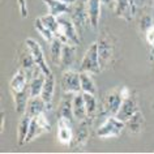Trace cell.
<instances>
[{"label": "cell", "mask_w": 154, "mask_h": 154, "mask_svg": "<svg viewBox=\"0 0 154 154\" xmlns=\"http://www.w3.org/2000/svg\"><path fill=\"white\" fill-rule=\"evenodd\" d=\"M129 91L131 89L127 86H118L107 91L102 101L101 115H103V116H110V115L116 116L118 111L122 106L123 99H124V97Z\"/></svg>", "instance_id": "1"}, {"label": "cell", "mask_w": 154, "mask_h": 154, "mask_svg": "<svg viewBox=\"0 0 154 154\" xmlns=\"http://www.w3.org/2000/svg\"><path fill=\"white\" fill-rule=\"evenodd\" d=\"M72 18L73 24L76 25L79 33L81 34L82 30L91 28L89 11H88V0H77L71 5V12L68 14Z\"/></svg>", "instance_id": "2"}, {"label": "cell", "mask_w": 154, "mask_h": 154, "mask_svg": "<svg viewBox=\"0 0 154 154\" xmlns=\"http://www.w3.org/2000/svg\"><path fill=\"white\" fill-rule=\"evenodd\" d=\"M79 72H88L91 75H98L102 72L101 61H99V55H98V45L97 42L91 43L89 48L85 51L82 56V60L80 63Z\"/></svg>", "instance_id": "3"}, {"label": "cell", "mask_w": 154, "mask_h": 154, "mask_svg": "<svg viewBox=\"0 0 154 154\" xmlns=\"http://www.w3.org/2000/svg\"><path fill=\"white\" fill-rule=\"evenodd\" d=\"M59 20V25H60V32H59V39L63 43H73L76 46H79L81 43V38H80V33L77 30L76 25L73 24L72 18L67 17L65 14L57 17Z\"/></svg>", "instance_id": "4"}, {"label": "cell", "mask_w": 154, "mask_h": 154, "mask_svg": "<svg viewBox=\"0 0 154 154\" xmlns=\"http://www.w3.org/2000/svg\"><path fill=\"white\" fill-rule=\"evenodd\" d=\"M124 128H125L124 122H122L116 116L110 115V116H106L105 122L98 127L97 136L99 138H115L120 136Z\"/></svg>", "instance_id": "5"}, {"label": "cell", "mask_w": 154, "mask_h": 154, "mask_svg": "<svg viewBox=\"0 0 154 154\" xmlns=\"http://www.w3.org/2000/svg\"><path fill=\"white\" fill-rule=\"evenodd\" d=\"M97 45H98L99 61H101V67L103 71L111 63V60H112L114 51H115L114 38L110 35V33H103L97 39Z\"/></svg>", "instance_id": "6"}, {"label": "cell", "mask_w": 154, "mask_h": 154, "mask_svg": "<svg viewBox=\"0 0 154 154\" xmlns=\"http://www.w3.org/2000/svg\"><path fill=\"white\" fill-rule=\"evenodd\" d=\"M50 131H51V124H50L46 112H42L39 115H37V116L32 118L29 133H28V137H26V144L34 141L35 138L42 136L43 133L50 132Z\"/></svg>", "instance_id": "7"}, {"label": "cell", "mask_w": 154, "mask_h": 154, "mask_svg": "<svg viewBox=\"0 0 154 154\" xmlns=\"http://www.w3.org/2000/svg\"><path fill=\"white\" fill-rule=\"evenodd\" d=\"M60 88L63 93L77 94L81 93V81H80V72L73 69H65L60 77Z\"/></svg>", "instance_id": "8"}, {"label": "cell", "mask_w": 154, "mask_h": 154, "mask_svg": "<svg viewBox=\"0 0 154 154\" xmlns=\"http://www.w3.org/2000/svg\"><path fill=\"white\" fill-rule=\"evenodd\" d=\"M138 110L140 109H138V101H137L136 94H134L133 91H129L124 97V99H123L122 106L116 114V118L125 123L132 115L136 114Z\"/></svg>", "instance_id": "9"}, {"label": "cell", "mask_w": 154, "mask_h": 154, "mask_svg": "<svg viewBox=\"0 0 154 154\" xmlns=\"http://www.w3.org/2000/svg\"><path fill=\"white\" fill-rule=\"evenodd\" d=\"M75 132H73V122L65 118H57V132L56 138L61 145H72Z\"/></svg>", "instance_id": "10"}, {"label": "cell", "mask_w": 154, "mask_h": 154, "mask_svg": "<svg viewBox=\"0 0 154 154\" xmlns=\"http://www.w3.org/2000/svg\"><path fill=\"white\" fill-rule=\"evenodd\" d=\"M112 11L116 17H120L124 21L131 22L136 13V3H133L132 0H115Z\"/></svg>", "instance_id": "11"}, {"label": "cell", "mask_w": 154, "mask_h": 154, "mask_svg": "<svg viewBox=\"0 0 154 154\" xmlns=\"http://www.w3.org/2000/svg\"><path fill=\"white\" fill-rule=\"evenodd\" d=\"M29 81H30V76L28 75V72L20 67L9 81L11 94L13 95V94L21 93V91L29 89Z\"/></svg>", "instance_id": "12"}, {"label": "cell", "mask_w": 154, "mask_h": 154, "mask_svg": "<svg viewBox=\"0 0 154 154\" xmlns=\"http://www.w3.org/2000/svg\"><path fill=\"white\" fill-rule=\"evenodd\" d=\"M25 43L29 47L30 51H32L37 65L46 73V75H50V73H51V69H50L47 63H46V57H45V54H43V50H42L41 45L38 43L35 39H33V38H26Z\"/></svg>", "instance_id": "13"}, {"label": "cell", "mask_w": 154, "mask_h": 154, "mask_svg": "<svg viewBox=\"0 0 154 154\" xmlns=\"http://www.w3.org/2000/svg\"><path fill=\"white\" fill-rule=\"evenodd\" d=\"M18 64H20V67L22 69H25V71L28 72L29 76H32V73L35 71V68L38 67L35 60H34L32 51L29 50V47L26 46L25 42L21 45V47L18 48Z\"/></svg>", "instance_id": "14"}, {"label": "cell", "mask_w": 154, "mask_h": 154, "mask_svg": "<svg viewBox=\"0 0 154 154\" xmlns=\"http://www.w3.org/2000/svg\"><path fill=\"white\" fill-rule=\"evenodd\" d=\"M93 119H88V120L80 122L79 123V128L75 132V137H73L72 145L75 148H82L88 144L90 137V124Z\"/></svg>", "instance_id": "15"}, {"label": "cell", "mask_w": 154, "mask_h": 154, "mask_svg": "<svg viewBox=\"0 0 154 154\" xmlns=\"http://www.w3.org/2000/svg\"><path fill=\"white\" fill-rule=\"evenodd\" d=\"M72 93H64L63 98L59 103L57 107V118H65L71 122H75V115H73V107H72V101H73Z\"/></svg>", "instance_id": "16"}, {"label": "cell", "mask_w": 154, "mask_h": 154, "mask_svg": "<svg viewBox=\"0 0 154 154\" xmlns=\"http://www.w3.org/2000/svg\"><path fill=\"white\" fill-rule=\"evenodd\" d=\"M72 107H73V115H75V120L77 123L90 119L89 116H88V111H86L85 101H84L82 91H81V93H77V94L73 95Z\"/></svg>", "instance_id": "17"}, {"label": "cell", "mask_w": 154, "mask_h": 154, "mask_svg": "<svg viewBox=\"0 0 154 154\" xmlns=\"http://www.w3.org/2000/svg\"><path fill=\"white\" fill-rule=\"evenodd\" d=\"M55 86H56V80H55V76L52 75V72L50 75H46L45 85H43V89H42L41 97L47 103V110H51V103L54 99V94H55Z\"/></svg>", "instance_id": "18"}, {"label": "cell", "mask_w": 154, "mask_h": 154, "mask_svg": "<svg viewBox=\"0 0 154 154\" xmlns=\"http://www.w3.org/2000/svg\"><path fill=\"white\" fill-rule=\"evenodd\" d=\"M76 50L77 46L73 43H64L63 45V51H61V59L59 67L65 71V69H71L73 61L76 59Z\"/></svg>", "instance_id": "19"}, {"label": "cell", "mask_w": 154, "mask_h": 154, "mask_svg": "<svg viewBox=\"0 0 154 154\" xmlns=\"http://www.w3.org/2000/svg\"><path fill=\"white\" fill-rule=\"evenodd\" d=\"M144 127H145V118H144V114L140 110L125 122V128L129 131V133H133V134L141 133Z\"/></svg>", "instance_id": "20"}, {"label": "cell", "mask_w": 154, "mask_h": 154, "mask_svg": "<svg viewBox=\"0 0 154 154\" xmlns=\"http://www.w3.org/2000/svg\"><path fill=\"white\" fill-rule=\"evenodd\" d=\"M47 111V103L43 101V98L41 95L38 97H30L29 102H28V107H26V114H29L32 118L37 116L42 112H46Z\"/></svg>", "instance_id": "21"}, {"label": "cell", "mask_w": 154, "mask_h": 154, "mask_svg": "<svg viewBox=\"0 0 154 154\" xmlns=\"http://www.w3.org/2000/svg\"><path fill=\"white\" fill-rule=\"evenodd\" d=\"M48 8V13L54 14L56 17H60L63 14H69L71 12V5L65 4L60 0H42Z\"/></svg>", "instance_id": "22"}, {"label": "cell", "mask_w": 154, "mask_h": 154, "mask_svg": "<svg viewBox=\"0 0 154 154\" xmlns=\"http://www.w3.org/2000/svg\"><path fill=\"white\" fill-rule=\"evenodd\" d=\"M101 5H102V0H88V11H89L90 25L94 30L98 29L99 18H101Z\"/></svg>", "instance_id": "23"}, {"label": "cell", "mask_w": 154, "mask_h": 154, "mask_svg": "<svg viewBox=\"0 0 154 154\" xmlns=\"http://www.w3.org/2000/svg\"><path fill=\"white\" fill-rule=\"evenodd\" d=\"M30 123H32V116L25 112L22 115L21 120L18 123V127H17V144L20 146L26 144V137H28V133H29Z\"/></svg>", "instance_id": "24"}, {"label": "cell", "mask_w": 154, "mask_h": 154, "mask_svg": "<svg viewBox=\"0 0 154 154\" xmlns=\"http://www.w3.org/2000/svg\"><path fill=\"white\" fill-rule=\"evenodd\" d=\"M80 81H81V91L82 93H90L97 95V86L91 77V73L80 72Z\"/></svg>", "instance_id": "25"}, {"label": "cell", "mask_w": 154, "mask_h": 154, "mask_svg": "<svg viewBox=\"0 0 154 154\" xmlns=\"http://www.w3.org/2000/svg\"><path fill=\"white\" fill-rule=\"evenodd\" d=\"M63 42L59 38H55L51 43H50V57L51 61L55 65L60 64V59H61V51H63Z\"/></svg>", "instance_id": "26"}, {"label": "cell", "mask_w": 154, "mask_h": 154, "mask_svg": "<svg viewBox=\"0 0 154 154\" xmlns=\"http://www.w3.org/2000/svg\"><path fill=\"white\" fill-rule=\"evenodd\" d=\"M34 29H35L37 32L41 34V37L43 38L46 42H48V43H51V42L55 39V34L51 32V29H48L47 26L45 25V22L41 20V17L35 18V21H34Z\"/></svg>", "instance_id": "27"}, {"label": "cell", "mask_w": 154, "mask_h": 154, "mask_svg": "<svg viewBox=\"0 0 154 154\" xmlns=\"http://www.w3.org/2000/svg\"><path fill=\"white\" fill-rule=\"evenodd\" d=\"M82 95H84V101H85L88 116L90 119H94V116L98 114V102H97V98H95V94L82 93Z\"/></svg>", "instance_id": "28"}, {"label": "cell", "mask_w": 154, "mask_h": 154, "mask_svg": "<svg viewBox=\"0 0 154 154\" xmlns=\"http://www.w3.org/2000/svg\"><path fill=\"white\" fill-rule=\"evenodd\" d=\"M41 20L45 22V25L47 26L48 29H51V32L55 34V38L59 37V32H60V25H59V20H57L56 16L48 13L45 14V16H41Z\"/></svg>", "instance_id": "29"}, {"label": "cell", "mask_w": 154, "mask_h": 154, "mask_svg": "<svg viewBox=\"0 0 154 154\" xmlns=\"http://www.w3.org/2000/svg\"><path fill=\"white\" fill-rule=\"evenodd\" d=\"M145 38H146V42H148L150 50L154 54V24L145 32Z\"/></svg>", "instance_id": "30"}, {"label": "cell", "mask_w": 154, "mask_h": 154, "mask_svg": "<svg viewBox=\"0 0 154 154\" xmlns=\"http://www.w3.org/2000/svg\"><path fill=\"white\" fill-rule=\"evenodd\" d=\"M153 25V18L152 16H149V14H145L144 17L141 18V21H140V28L142 32H146L150 26Z\"/></svg>", "instance_id": "31"}, {"label": "cell", "mask_w": 154, "mask_h": 154, "mask_svg": "<svg viewBox=\"0 0 154 154\" xmlns=\"http://www.w3.org/2000/svg\"><path fill=\"white\" fill-rule=\"evenodd\" d=\"M18 3V9L22 18H26L29 16V9H28V0H17Z\"/></svg>", "instance_id": "32"}, {"label": "cell", "mask_w": 154, "mask_h": 154, "mask_svg": "<svg viewBox=\"0 0 154 154\" xmlns=\"http://www.w3.org/2000/svg\"><path fill=\"white\" fill-rule=\"evenodd\" d=\"M4 122H5V112L2 111V125H0V132H4Z\"/></svg>", "instance_id": "33"}, {"label": "cell", "mask_w": 154, "mask_h": 154, "mask_svg": "<svg viewBox=\"0 0 154 154\" xmlns=\"http://www.w3.org/2000/svg\"><path fill=\"white\" fill-rule=\"evenodd\" d=\"M102 3H105V4L111 9H112L114 5H115V0H102Z\"/></svg>", "instance_id": "34"}, {"label": "cell", "mask_w": 154, "mask_h": 154, "mask_svg": "<svg viewBox=\"0 0 154 154\" xmlns=\"http://www.w3.org/2000/svg\"><path fill=\"white\" fill-rule=\"evenodd\" d=\"M60 2L65 3V4H68V5H72L73 3H76V2H77V0H60Z\"/></svg>", "instance_id": "35"}, {"label": "cell", "mask_w": 154, "mask_h": 154, "mask_svg": "<svg viewBox=\"0 0 154 154\" xmlns=\"http://www.w3.org/2000/svg\"><path fill=\"white\" fill-rule=\"evenodd\" d=\"M132 2H133V3H136V0H132Z\"/></svg>", "instance_id": "36"}, {"label": "cell", "mask_w": 154, "mask_h": 154, "mask_svg": "<svg viewBox=\"0 0 154 154\" xmlns=\"http://www.w3.org/2000/svg\"><path fill=\"white\" fill-rule=\"evenodd\" d=\"M153 5H154V0H153Z\"/></svg>", "instance_id": "37"}, {"label": "cell", "mask_w": 154, "mask_h": 154, "mask_svg": "<svg viewBox=\"0 0 154 154\" xmlns=\"http://www.w3.org/2000/svg\"><path fill=\"white\" fill-rule=\"evenodd\" d=\"M153 107H154V102H153Z\"/></svg>", "instance_id": "38"}]
</instances>
